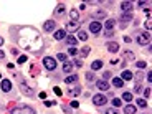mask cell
Masks as SVG:
<instances>
[{"instance_id":"cell-1","label":"cell","mask_w":152,"mask_h":114,"mask_svg":"<svg viewBox=\"0 0 152 114\" xmlns=\"http://www.w3.org/2000/svg\"><path fill=\"white\" fill-rule=\"evenodd\" d=\"M136 41H137L141 46L149 45V43H151V33H149V31H145V33H139V35L136 37Z\"/></svg>"},{"instance_id":"cell-2","label":"cell","mask_w":152,"mask_h":114,"mask_svg":"<svg viewBox=\"0 0 152 114\" xmlns=\"http://www.w3.org/2000/svg\"><path fill=\"white\" fill-rule=\"evenodd\" d=\"M43 66L46 68L48 71H55V69H56V61H55V58L46 56L43 60Z\"/></svg>"},{"instance_id":"cell-3","label":"cell","mask_w":152,"mask_h":114,"mask_svg":"<svg viewBox=\"0 0 152 114\" xmlns=\"http://www.w3.org/2000/svg\"><path fill=\"white\" fill-rule=\"evenodd\" d=\"M10 114H35V109H31V107H28V106H22V107L12 109Z\"/></svg>"},{"instance_id":"cell-4","label":"cell","mask_w":152,"mask_h":114,"mask_svg":"<svg viewBox=\"0 0 152 114\" xmlns=\"http://www.w3.org/2000/svg\"><path fill=\"white\" fill-rule=\"evenodd\" d=\"M93 103H94L96 106H104L106 103H107V98H106L104 94H94L93 96Z\"/></svg>"},{"instance_id":"cell-5","label":"cell","mask_w":152,"mask_h":114,"mask_svg":"<svg viewBox=\"0 0 152 114\" xmlns=\"http://www.w3.org/2000/svg\"><path fill=\"white\" fill-rule=\"evenodd\" d=\"M79 30V20L78 22H68L66 23V31H76Z\"/></svg>"},{"instance_id":"cell-6","label":"cell","mask_w":152,"mask_h":114,"mask_svg":"<svg viewBox=\"0 0 152 114\" xmlns=\"http://www.w3.org/2000/svg\"><path fill=\"white\" fill-rule=\"evenodd\" d=\"M43 30L45 31H56V22H45L43 23Z\"/></svg>"},{"instance_id":"cell-7","label":"cell","mask_w":152,"mask_h":114,"mask_svg":"<svg viewBox=\"0 0 152 114\" xmlns=\"http://www.w3.org/2000/svg\"><path fill=\"white\" fill-rule=\"evenodd\" d=\"M89 31H93V33H99V31H101V23L93 20V22L89 23Z\"/></svg>"},{"instance_id":"cell-8","label":"cell","mask_w":152,"mask_h":114,"mask_svg":"<svg viewBox=\"0 0 152 114\" xmlns=\"http://www.w3.org/2000/svg\"><path fill=\"white\" fill-rule=\"evenodd\" d=\"M96 88L101 89V91H107L109 89V83L104 81V79H99V81H96Z\"/></svg>"},{"instance_id":"cell-9","label":"cell","mask_w":152,"mask_h":114,"mask_svg":"<svg viewBox=\"0 0 152 114\" xmlns=\"http://www.w3.org/2000/svg\"><path fill=\"white\" fill-rule=\"evenodd\" d=\"M132 2H121V10H122L124 13H129L131 10H132Z\"/></svg>"},{"instance_id":"cell-10","label":"cell","mask_w":152,"mask_h":114,"mask_svg":"<svg viewBox=\"0 0 152 114\" xmlns=\"http://www.w3.org/2000/svg\"><path fill=\"white\" fill-rule=\"evenodd\" d=\"M2 91H5V93H8L10 89H12V81L10 79H2Z\"/></svg>"},{"instance_id":"cell-11","label":"cell","mask_w":152,"mask_h":114,"mask_svg":"<svg viewBox=\"0 0 152 114\" xmlns=\"http://www.w3.org/2000/svg\"><path fill=\"white\" fill-rule=\"evenodd\" d=\"M106 48H107L111 53H117V51H119V45H117V43H114V41L107 43V45H106Z\"/></svg>"},{"instance_id":"cell-12","label":"cell","mask_w":152,"mask_h":114,"mask_svg":"<svg viewBox=\"0 0 152 114\" xmlns=\"http://www.w3.org/2000/svg\"><path fill=\"white\" fill-rule=\"evenodd\" d=\"M68 94H69V96H79V94H81V88H79V86L69 88V89H68Z\"/></svg>"},{"instance_id":"cell-13","label":"cell","mask_w":152,"mask_h":114,"mask_svg":"<svg viewBox=\"0 0 152 114\" xmlns=\"http://www.w3.org/2000/svg\"><path fill=\"white\" fill-rule=\"evenodd\" d=\"M132 76H134L132 71H127L126 69V71H122V75H121V79L122 81H129V79H132Z\"/></svg>"},{"instance_id":"cell-14","label":"cell","mask_w":152,"mask_h":114,"mask_svg":"<svg viewBox=\"0 0 152 114\" xmlns=\"http://www.w3.org/2000/svg\"><path fill=\"white\" fill-rule=\"evenodd\" d=\"M93 18H106V12L104 10H96V12H93Z\"/></svg>"},{"instance_id":"cell-15","label":"cell","mask_w":152,"mask_h":114,"mask_svg":"<svg viewBox=\"0 0 152 114\" xmlns=\"http://www.w3.org/2000/svg\"><path fill=\"white\" fill-rule=\"evenodd\" d=\"M76 43H78V38L76 37H71V35H68L66 37V45H69V46H76Z\"/></svg>"},{"instance_id":"cell-16","label":"cell","mask_w":152,"mask_h":114,"mask_svg":"<svg viewBox=\"0 0 152 114\" xmlns=\"http://www.w3.org/2000/svg\"><path fill=\"white\" fill-rule=\"evenodd\" d=\"M101 68H103V61H101V60L91 63V69H93V71H98V69H101Z\"/></svg>"},{"instance_id":"cell-17","label":"cell","mask_w":152,"mask_h":114,"mask_svg":"<svg viewBox=\"0 0 152 114\" xmlns=\"http://www.w3.org/2000/svg\"><path fill=\"white\" fill-rule=\"evenodd\" d=\"M124 114H136V106L134 104H127L124 107Z\"/></svg>"},{"instance_id":"cell-18","label":"cell","mask_w":152,"mask_h":114,"mask_svg":"<svg viewBox=\"0 0 152 114\" xmlns=\"http://www.w3.org/2000/svg\"><path fill=\"white\" fill-rule=\"evenodd\" d=\"M65 12H66V7H65L63 3H60V5L56 7V10H55V15H58V17H60V15H63Z\"/></svg>"},{"instance_id":"cell-19","label":"cell","mask_w":152,"mask_h":114,"mask_svg":"<svg viewBox=\"0 0 152 114\" xmlns=\"http://www.w3.org/2000/svg\"><path fill=\"white\" fill-rule=\"evenodd\" d=\"M113 86H114V88H122L124 81L121 79V78H113Z\"/></svg>"},{"instance_id":"cell-20","label":"cell","mask_w":152,"mask_h":114,"mask_svg":"<svg viewBox=\"0 0 152 114\" xmlns=\"http://www.w3.org/2000/svg\"><path fill=\"white\" fill-rule=\"evenodd\" d=\"M65 81H66V84H71V83H76L78 81V75H69L65 78Z\"/></svg>"},{"instance_id":"cell-21","label":"cell","mask_w":152,"mask_h":114,"mask_svg":"<svg viewBox=\"0 0 152 114\" xmlns=\"http://www.w3.org/2000/svg\"><path fill=\"white\" fill-rule=\"evenodd\" d=\"M122 101H127V103H132V93H129V91H126L122 93V98H121Z\"/></svg>"},{"instance_id":"cell-22","label":"cell","mask_w":152,"mask_h":114,"mask_svg":"<svg viewBox=\"0 0 152 114\" xmlns=\"http://www.w3.org/2000/svg\"><path fill=\"white\" fill-rule=\"evenodd\" d=\"M65 35H66L65 30H56V31H55V40H63Z\"/></svg>"},{"instance_id":"cell-23","label":"cell","mask_w":152,"mask_h":114,"mask_svg":"<svg viewBox=\"0 0 152 114\" xmlns=\"http://www.w3.org/2000/svg\"><path fill=\"white\" fill-rule=\"evenodd\" d=\"M20 88H22V93H23V94H28V96H31V94H33V91H31V89H30V88H28L27 84H22Z\"/></svg>"},{"instance_id":"cell-24","label":"cell","mask_w":152,"mask_h":114,"mask_svg":"<svg viewBox=\"0 0 152 114\" xmlns=\"http://www.w3.org/2000/svg\"><path fill=\"white\" fill-rule=\"evenodd\" d=\"M71 69H73V65H71L69 61H65V63H63V71H65V73H69Z\"/></svg>"},{"instance_id":"cell-25","label":"cell","mask_w":152,"mask_h":114,"mask_svg":"<svg viewBox=\"0 0 152 114\" xmlns=\"http://www.w3.org/2000/svg\"><path fill=\"white\" fill-rule=\"evenodd\" d=\"M69 17H71V20H73V22H78V18H79L78 10H71V12H69Z\"/></svg>"},{"instance_id":"cell-26","label":"cell","mask_w":152,"mask_h":114,"mask_svg":"<svg viewBox=\"0 0 152 114\" xmlns=\"http://www.w3.org/2000/svg\"><path fill=\"white\" fill-rule=\"evenodd\" d=\"M114 25H116V20L109 18L107 22H106V30H113V28H114Z\"/></svg>"},{"instance_id":"cell-27","label":"cell","mask_w":152,"mask_h":114,"mask_svg":"<svg viewBox=\"0 0 152 114\" xmlns=\"http://www.w3.org/2000/svg\"><path fill=\"white\" fill-rule=\"evenodd\" d=\"M132 20V13H122L121 15V22H131Z\"/></svg>"},{"instance_id":"cell-28","label":"cell","mask_w":152,"mask_h":114,"mask_svg":"<svg viewBox=\"0 0 152 114\" xmlns=\"http://www.w3.org/2000/svg\"><path fill=\"white\" fill-rule=\"evenodd\" d=\"M132 78L136 79V81H137V83H139V81H142V79H144V73L137 71V73H134V76H132Z\"/></svg>"},{"instance_id":"cell-29","label":"cell","mask_w":152,"mask_h":114,"mask_svg":"<svg viewBox=\"0 0 152 114\" xmlns=\"http://www.w3.org/2000/svg\"><path fill=\"white\" fill-rule=\"evenodd\" d=\"M78 38H79V40H83V41H86V40H88V33H86V31H83V30H79Z\"/></svg>"},{"instance_id":"cell-30","label":"cell","mask_w":152,"mask_h":114,"mask_svg":"<svg viewBox=\"0 0 152 114\" xmlns=\"http://www.w3.org/2000/svg\"><path fill=\"white\" fill-rule=\"evenodd\" d=\"M136 101H137V106H139V107H142V109L147 107V101H145V99H136Z\"/></svg>"},{"instance_id":"cell-31","label":"cell","mask_w":152,"mask_h":114,"mask_svg":"<svg viewBox=\"0 0 152 114\" xmlns=\"http://www.w3.org/2000/svg\"><path fill=\"white\" fill-rule=\"evenodd\" d=\"M113 104H114V107H121V104H122V99L114 98V99H113Z\"/></svg>"},{"instance_id":"cell-32","label":"cell","mask_w":152,"mask_h":114,"mask_svg":"<svg viewBox=\"0 0 152 114\" xmlns=\"http://www.w3.org/2000/svg\"><path fill=\"white\" fill-rule=\"evenodd\" d=\"M104 114H119V113H117L116 107H107V109L104 111Z\"/></svg>"},{"instance_id":"cell-33","label":"cell","mask_w":152,"mask_h":114,"mask_svg":"<svg viewBox=\"0 0 152 114\" xmlns=\"http://www.w3.org/2000/svg\"><path fill=\"white\" fill-rule=\"evenodd\" d=\"M56 58L60 60V61H63V63H65V61H68V58H66V55H65V53H58Z\"/></svg>"},{"instance_id":"cell-34","label":"cell","mask_w":152,"mask_h":114,"mask_svg":"<svg viewBox=\"0 0 152 114\" xmlns=\"http://www.w3.org/2000/svg\"><path fill=\"white\" fill-rule=\"evenodd\" d=\"M124 58H127V60L134 61V53H131V51H124Z\"/></svg>"},{"instance_id":"cell-35","label":"cell","mask_w":152,"mask_h":114,"mask_svg":"<svg viewBox=\"0 0 152 114\" xmlns=\"http://www.w3.org/2000/svg\"><path fill=\"white\" fill-rule=\"evenodd\" d=\"M73 66H76V68H81L83 66V61L81 60H73V63H71Z\"/></svg>"},{"instance_id":"cell-36","label":"cell","mask_w":152,"mask_h":114,"mask_svg":"<svg viewBox=\"0 0 152 114\" xmlns=\"http://www.w3.org/2000/svg\"><path fill=\"white\" fill-rule=\"evenodd\" d=\"M89 55V46H83V50H81V56H88Z\"/></svg>"},{"instance_id":"cell-37","label":"cell","mask_w":152,"mask_h":114,"mask_svg":"<svg viewBox=\"0 0 152 114\" xmlns=\"http://www.w3.org/2000/svg\"><path fill=\"white\" fill-rule=\"evenodd\" d=\"M142 91V86H141V83H136V86H134V93H141Z\"/></svg>"},{"instance_id":"cell-38","label":"cell","mask_w":152,"mask_h":114,"mask_svg":"<svg viewBox=\"0 0 152 114\" xmlns=\"http://www.w3.org/2000/svg\"><path fill=\"white\" fill-rule=\"evenodd\" d=\"M111 76H113V73H111V71H106L104 75H103V79H104V81H107V79H111Z\"/></svg>"},{"instance_id":"cell-39","label":"cell","mask_w":152,"mask_h":114,"mask_svg":"<svg viewBox=\"0 0 152 114\" xmlns=\"http://www.w3.org/2000/svg\"><path fill=\"white\" fill-rule=\"evenodd\" d=\"M86 79H88L89 83H91V81H94V75H93L91 71H89V73H86Z\"/></svg>"},{"instance_id":"cell-40","label":"cell","mask_w":152,"mask_h":114,"mask_svg":"<svg viewBox=\"0 0 152 114\" xmlns=\"http://www.w3.org/2000/svg\"><path fill=\"white\" fill-rule=\"evenodd\" d=\"M114 35V30H104V37H107V38H111Z\"/></svg>"},{"instance_id":"cell-41","label":"cell","mask_w":152,"mask_h":114,"mask_svg":"<svg viewBox=\"0 0 152 114\" xmlns=\"http://www.w3.org/2000/svg\"><path fill=\"white\" fill-rule=\"evenodd\" d=\"M68 53H69V55H73V56H75L76 53H78V48H75V46H71V48H69V50H68Z\"/></svg>"},{"instance_id":"cell-42","label":"cell","mask_w":152,"mask_h":114,"mask_svg":"<svg viewBox=\"0 0 152 114\" xmlns=\"http://www.w3.org/2000/svg\"><path fill=\"white\" fill-rule=\"evenodd\" d=\"M136 65H137V68H141V69H142V68H145V61H137Z\"/></svg>"},{"instance_id":"cell-43","label":"cell","mask_w":152,"mask_h":114,"mask_svg":"<svg viewBox=\"0 0 152 114\" xmlns=\"http://www.w3.org/2000/svg\"><path fill=\"white\" fill-rule=\"evenodd\" d=\"M63 111L66 114H73V111H71V107H68V106H63Z\"/></svg>"},{"instance_id":"cell-44","label":"cell","mask_w":152,"mask_h":114,"mask_svg":"<svg viewBox=\"0 0 152 114\" xmlns=\"http://www.w3.org/2000/svg\"><path fill=\"white\" fill-rule=\"evenodd\" d=\"M137 5H139V7H149L151 3H149V2H137Z\"/></svg>"},{"instance_id":"cell-45","label":"cell","mask_w":152,"mask_h":114,"mask_svg":"<svg viewBox=\"0 0 152 114\" xmlns=\"http://www.w3.org/2000/svg\"><path fill=\"white\" fill-rule=\"evenodd\" d=\"M142 93H144V96H145V98H149V96H151V89H149V88H145Z\"/></svg>"},{"instance_id":"cell-46","label":"cell","mask_w":152,"mask_h":114,"mask_svg":"<svg viewBox=\"0 0 152 114\" xmlns=\"http://www.w3.org/2000/svg\"><path fill=\"white\" fill-rule=\"evenodd\" d=\"M27 61V56H20L18 58V63H25Z\"/></svg>"},{"instance_id":"cell-47","label":"cell","mask_w":152,"mask_h":114,"mask_svg":"<svg viewBox=\"0 0 152 114\" xmlns=\"http://www.w3.org/2000/svg\"><path fill=\"white\" fill-rule=\"evenodd\" d=\"M53 104H55V101H45V106H48V107L53 106Z\"/></svg>"},{"instance_id":"cell-48","label":"cell","mask_w":152,"mask_h":114,"mask_svg":"<svg viewBox=\"0 0 152 114\" xmlns=\"http://www.w3.org/2000/svg\"><path fill=\"white\" fill-rule=\"evenodd\" d=\"M53 89H55V93H56L58 96H61V89H60V88H53Z\"/></svg>"},{"instance_id":"cell-49","label":"cell","mask_w":152,"mask_h":114,"mask_svg":"<svg viewBox=\"0 0 152 114\" xmlns=\"http://www.w3.org/2000/svg\"><path fill=\"white\" fill-rule=\"evenodd\" d=\"M147 81H149V83H151V81H152V73H151V71L147 73Z\"/></svg>"},{"instance_id":"cell-50","label":"cell","mask_w":152,"mask_h":114,"mask_svg":"<svg viewBox=\"0 0 152 114\" xmlns=\"http://www.w3.org/2000/svg\"><path fill=\"white\" fill-rule=\"evenodd\" d=\"M78 106H79L78 101H73V103H71V107H78Z\"/></svg>"},{"instance_id":"cell-51","label":"cell","mask_w":152,"mask_h":114,"mask_svg":"<svg viewBox=\"0 0 152 114\" xmlns=\"http://www.w3.org/2000/svg\"><path fill=\"white\" fill-rule=\"evenodd\" d=\"M145 28L151 30V20H147V22H145Z\"/></svg>"},{"instance_id":"cell-52","label":"cell","mask_w":152,"mask_h":114,"mask_svg":"<svg viewBox=\"0 0 152 114\" xmlns=\"http://www.w3.org/2000/svg\"><path fill=\"white\" fill-rule=\"evenodd\" d=\"M12 55H18V50L17 48H12Z\"/></svg>"},{"instance_id":"cell-53","label":"cell","mask_w":152,"mask_h":114,"mask_svg":"<svg viewBox=\"0 0 152 114\" xmlns=\"http://www.w3.org/2000/svg\"><path fill=\"white\" fill-rule=\"evenodd\" d=\"M5 56V53H3V51H2V50H0V60H2V58Z\"/></svg>"},{"instance_id":"cell-54","label":"cell","mask_w":152,"mask_h":114,"mask_svg":"<svg viewBox=\"0 0 152 114\" xmlns=\"http://www.w3.org/2000/svg\"><path fill=\"white\" fill-rule=\"evenodd\" d=\"M2 45H3V38L0 37V46H2Z\"/></svg>"}]
</instances>
